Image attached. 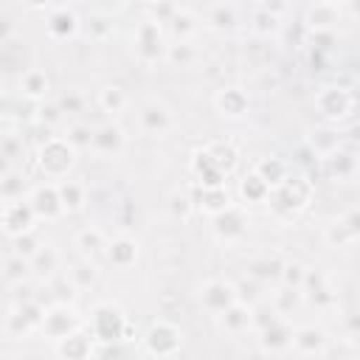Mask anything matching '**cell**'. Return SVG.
<instances>
[{
  "instance_id": "6da1fadb",
  "label": "cell",
  "mask_w": 360,
  "mask_h": 360,
  "mask_svg": "<svg viewBox=\"0 0 360 360\" xmlns=\"http://www.w3.org/2000/svg\"><path fill=\"white\" fill-rule=\"evenodd\" d=\"M239 152L231 141H211L191 158V174L197 177V186L202 188H222L225 177L236 169Z\"/></svg>"
},
{
  "instance_id": "7a4b0ae2",
  "label": "cell",
  "mask_w": 360,
  "mask_h": 360,
  "mask_svg": "<svg viewBox=\"0 0 360 360\" xmlns=\"http://www.w3.org/2000/svg\"><path fill=\"white\" fill-rule=\"evenodd\" d=\"M270 211L278 217V219H295L312 200V183L307 177H287L281 186H276L270 191Z\"/></svg>"
},
{
  "instance_id": "3957f363",
  "label": "cell",
  "mask_w": 360,
  "mask_h": 360,
  "mask_svg": "<svg viewBox=\"0 0 360 360\" xmlns=\"http://www.w3.org/2000/svg\"><path fill=\"white\" fill-rule=\"evenodd\" d=\"M87 332H90V338H96L98 343L110 346V343H118V340H124V338L129 335V321H127V315L121 312V307L104 301V304H96V307H93Z\"/></svg>"
},
{
  "instance_id": "277c9868",
  "label": "cell",
  "mask_w": 360,
  "mask_h": 360,
  "mask_svg": "<svg viewBox=\"0 0 360 360\" xmlns=\"http://www.w3.org/2000/svg\"><path fill=\"white\" fill-rule=\"evenodd\" d=\"M37 163L48 180H68L70 169L76 166V149L65 138H45L37 152Z\"/></svg>"
},
{
  "instance_id": "5b68a950",
  "label": "cell",
  "mask_w": 360,
  "mask_h": 360,
  "mask_svg": "<svg viewBox=\"0 0 360 360\" xmlns=\"http://www.w3.org/2000/svg\"><path fill=\"white\" fill-rule=\"evenodd\" d=\"M132 45H135V56L143 62V65H158L166 59V34H163V25L143 17L138 25H135V37H132Z\"/></svg>"
},
{
  "instance_id": "8992f818",
  "label": "cell",
  "mask_w": 360,
  "mask_h": 360,
  "mask_svg": "<svg viewBox=\"0 0 360 360\" xmlns=\"http://www.w3.org/2000/svg\"><path fill=\"white\" fill-rule=\"evenodd\" d=\"M315 110L326 121H346L354 110V96L340 84H326L315 93Z\"/></svg>"
},
{
  "instance_id": "52a82bcc",
  "label": "cell",
  "mask_w": 360,
  "mask_h": 360,
  "mask_svg": "<svg viewBox=\"0 0 360 360\" xmlns=\"http://www.w3.org/2000/svg\"><path fill=\"white\" fill-rule=\"evenodd\" d=\"M143 346H146V352H149L152 357L166 360V357H172V354L180 352V346H183V332H180V326H174V323H169V321H155V323L146 329V335H143Z\"/></svg>"
},
{
  "instance_id": "ba28073f",
  "label": "cell",
  "mask_w": 360,
  "mask_h": 360,
  "mask_svg": "<svg viewBox=\"0 0 360 360\" xmlns=\"http://www.w3.org/2000/svg\"><path fill=\"white\" fill-rule=\"evenodd\" d=\"M42 315H45V309H42V304H39L37 298H22V301H17L14 309L8 312V318H6V332H8L11 338H22V335L39 329Z\"/></svg>"
},
{
  "instance_id": "9c48e42d",
  "label": "cell",
  "mask_w": 360,
  "mask_h": 360,
  "mask_svg": "<svg viewBox=\"0 0 360 360\" xmlns=\"http://www.w3.org/2000/svg\"><path fill=\"white\" fill-rule=\"evenodd\" d=\"M39 329L45 332V338L62 340V338H68L70 332L82 329V318L76 315V309H73L70 304H53L51 309H45Z\"/></svg>"
},
{
  "instance_id": "30bf717a",
  "label": "cell",
  "mask_w": 360,
  "mask_h": 360,
  "mask_svg": "<svg viewBox=\"0 0 360 360\" xmlns=\"http://www.w3.org/2000/svg\"><path fill=\"white\" fill-rule=\"evenodd\" d=\"M211 228L219 242H239L248 233V211L242 205L231 202L228 208H222L219 214L211 217Z\"/></svg>"
},
{
  "instance_id": "8fae6325",
  "label": "cell",
  "mask_w": 360,
  "mask_h": 360,
  "mask_svg": "<svg viewBox=\"0 0 360 360\" xmlns=\"http://www.w3.org/2000/svg\"><path fill=\"white\" fill-rule=\"evenodd\" d=\"M239 295H236V287L225 278H208L202 287H200V304L202 309H208L211 315H222L231 304H236Z\"/></svg>"
},
{
  "instance_id": "7c38bea8",
  "label": "cell",
  "mask_w": 360,
  "mask_h": 360,
  "mask_svg": "<svg viewBox=\"0 0 360 360\" xmlns=\"http://www.w3.org/2000/svg\"><path fill=\"white\" fill-rule=\"evenodd\" d=\"M34 211L28 205V200H14V202H3L0 208V228L14 239L22 236L28 231H34Z\"/></svg>"
},
{
  "instance_id": "4fadbf2b",
  "label": "cell",
  "mask_w": 360,
  "mask_h": 360,
  "mask_svg": "<svg viewBox=\"0 0 360 360\" xmlns=\"http://www.w3.org/2000/svg\"><path fill=\"white\" fill-rule=\"evenodd\" d=\"M25 200H28V205H31V211H34L37 219H56L59 214H65V211H62V202H59L56 183H42V186H37Z\"/></svg>"
},
{
  "instance_id": "5bb4252c",
  "label": "cell",
  "mask_w": 360,
  "mask_h": 360,
  "mask_svg": "<svg viewBox=\"0 0 360 360\" xmlns=\"http://www.w3.org/2000/svg\"><path fill=\"white\" fill-rule=\"evenodd\" d=\"M290 349H295L301 357H318L326 349V332L321 326H315V323L295 326L292 338H290Z\"/></svg>"
},
{
  "instance_id": "9a60e30c",
  "label": "cell",
  "mask_w": 360,
  "mask_h": 360,
  "mask_svg": "<svg viewBox=\"0 0 360 360\" xmlns=\"http://www.w3.org/2000/svg\"><path fill=\"white\" fill-rule=\"evenodd\" d=\"M360 236V219H357V211L349 208L343 217H338L329 228H326V242L332 248H352Z\"/></svg>"
},
{
  "instance_id": "2e32d148",
  "label": "cell",
  "mask_w": 360,
  "mask_h": 360,
  "mask_svg": "<svg viewBox=\"0 0 360 360\" xmlns=\"http://www.w3.org/2000/svg\"><path fill=\"white\" fill-rule=\"evenodd\" d=\"M214 107L222 118H242L250 110V96L242 87H222L214 96Z\"/></svg>"
},
{
  "instance_id": "e0dca14e",
  "label": "cell",
  "mask_w": 360,
  "mask_h": 360,
  "mask_svg": "<svg viewBox=\"0 0 360 360\" xmlns=\"http://www.w3.org/2000/svg\"><path fill=\"white\" fill-rule=\"evenodd\" d=\"M138 127L146 135H163L172 127V112L163 101H146L138 112Z\"/></svg>"
},
{
  "instance_id": "ac0fdd59",
  "label": "cell",
  "mask_w": 360,
  "mask_h": 360,
  "mask_svg": "<svg viewBox=\"0 0 360 360\" xmlns=\"http://www.w3.org/2000/svg\"><path fill=\"white\" fill-rule=\"evenodd\" d=\"M56 354L59 360H90L93 357V338L90 332H70L68 338L56 340Z\"/></svg>"
},
{
  "instance_id": "d6986e66",
  "label": "cell",
  "mask_w": 360,
  "mask_h": 360,
  "mask_svg": "<svg viewBox=\"0 0 360 360\" xmlns=\"http://www.w3.org/2000/svg\"><path fill=\"white\" fill-rule=\"evenodd\" d=\"M124 141H127V138H124V129H121V127H115V124H101V127L93 129L90 149L98 152V155L112 158V155H118V152L124 149Z\"/></svg>"
},
{
  "instance_id": "ffe728a7",
  "label": "cell",
  "mask_w": 360,
  "mask_h": 360,
  "mask_svg": "<svg viewBox=\"0 0 360 360\" xmlns=\"http://www.w3.org/2000/svg\"><path fill=\"white\" fill-rule=\"evenodd\" d=\"M290 338H292V326L284 318L270 321L267 326L259 329V343L264 352H284L290 349Z\"/></svg>"
},
{
  "instance_id": "44dd1931",
  "label": "cell",
  "mask_w": 360,
  "mask_h": 360,
  "mask_svg": "<svg viewBox=\"0 0 360 360\" xmlns=\"http://www.w3.org/2000/svg\"><path fill=\"white\" fill-rule=\"evenodd\" d=\"M45 28H48V34L53 39H68V37H73L79 31V17L68 6H56V8H51V14L45 20Z\"/></svg>"
},
{
  "instance_id": "7402d4cb",
  "label": "cell",
  "mask_w": 360,
  "mask_h": 360,
  "mask_svg": "<svg viewBox=\"0 0 360 360\" xmlns=\"http://www.w3.org/2000/svg\"><path fill=\"white\" fill-rule=\"evenodd\" d=\"M340 3H312L304 14V22L307 28L315 34V31H332V22L340 20Z\"/></svg>"
},
{
  "instance_id": "603a6c76",
  "label": "cell",
  "mask_w": 360,
  "mask_h": 360,
  "mask_svg": "<svg viewBox=\"0 0 360 360\" xmlns=\"http://www.w3.org/2000/svg\"><path fill=\"white\" fill-rule=\"evenodd\" d=\"M104 253H107L110 264H115L118 270H127V267H132L138 262V242L129 239V236H118V239L107 242Z\"/></svg>"
},
{
  "instance_id": "cb8c5ba5",
  "label": "cell",
  "mask_w": 360,
  "mask_h": 360,
  "mask_svg": "<svg viewBox=\"0 0 360 360\" xmlns=\"http://www.w3.org/2000/svg\"><path fill=\"white\" fill-rule=\"evenodd\" d=\"M250 309H253V307H248L242 298H239L236 304H231V307L219 315L222 329H225V332H231V335H239V332L253 329V315H250Z\"/></svg>"
},
{
  "instance_id": "d4e9b609",
  "label": "cell",
  "mask_w": 360,
  "mask_h": 360,
  "mask_svg": "<svg viewBox=\"0 0 360 360\" xmlns=\"http://www.w3.org/2000/svg\"><path fill=\"white\" fill-rule=\"evenodd\" d=\"M191 202H194V208H202L205 214L214 217V214H219L222 208L231 205V197H228L225 186H222V188H202V186H194Z\"/></svg>"
},
{
  "instance_id": "484cf974",
  "label": "cell",
  "mask_w": 360,
  "mask_h": 360,
  "mask_svg": "<svg viewBox=\"0 0 360 360\" xmlns=\"http://www.w3.org/2000/svg\"><path fill=\"white\" fill-rule=\"evenodd\" d=\"M301 295H307L312 304H321V307H326V304L335 301V292H332V287L326 284V278H323L321 273H312V270H307V276H304Z\"/></svg>"
},
{
  "instance_id": "4316f807",
  "label": "cell",
  "mask_w": 360,
  "mask_h": 360,
  "mask_svg": "<svg viewBox=\"0 0 360 360\" xmlns=\"http://www.w3.org/2000/svg\"><path fill=\"white\" fill-rule=\"evenodd\" d=\"M56 191H59L62 211H68V214L82 211L84 202H87V191H84V186L76 183V180H59V183H56Z\"/></svg>"
},
{
  "instance_id": "83f0119b",
  "label": "cell",
  "mask_w": 360,
  "mask_h": 360,
  "mask_svg": "<svg viewBox=\"0 0 360 360\" xmlns=\"http://www.w3.org/2000/svg\"><path fill=\"white\" fill-rule=\"evenodd\" d=\"M253 172L267 183L270 191H273L276 186H281V183L290 177V166H287L281 158H264V160H259V166H256Z\"/></svg>"
},
{
  "instance_id": "f1b7e54d",
  "label": "cell",
  "mask_w": 360,
  "mask_h": 360,
  "mask_svg": "<svg viewBox=\"0 0 360 360\" xmlns=\"http://www.w3.org/2000/svg\"><path fill=\"white\" fill-rule=\"evenodd\" d=\"M59 250L56 248H51V245H42L31 259H28V267H31V273H37V276H42V278H51L56 270H59Z\"/></svg>"
},
{
  "instance_id": "f546056e",
  "label": "cell",
  "mask_w": 360,
  "mask_h": 360,
  "mask_svg": "<svg viewBox=\"0 0 360 360\" xmlns=\"http://www.w3.org/2000/svg\"><path fill=\"white\" fill-rule=\"evenodd\" d=\"M301 301H304L301 290H295V287H284V284H281V290H276V292H273L270 309H273L278 318H284V321H287V315H292V312L301 307Z\"/></svg>"
},
{
  "instance_id": "4dcf8cb0",
  "label": "cell",
  "mask_w": 360,
  "mask_h": 360,
  "mask_svg": "<svg viewBox=\"0 0 360 360\" xmlns=\"http://www.w3.org/2000/svg\"><path fill=\"white\" fill-rule=\"evenodd\" d=\"M309 146H312L315 155L329 158L332 152L340 149V135H338V129H332V127H318V129L309 132Z\"/></svg>"
},
{
  "instance_id": "1f68e13d",
  "label": "cell",
  "mask_w": 360,
  "mask_h": 360,
  "mask_svg": "<svg viewBox=\"0 0 360 360\" xmlns=\"http://www.w3.org/2000/svg\"><path fill=\"white\" fill-rule=\"evenodd\" d=\"M323 160H326L329 177H335V180H349V177L354 174V169H357L354 152H346V149H338V152H332V155L323 158Z\"/></svg>"
},
{
  "instance_id": "d6a6232c",
  "label": "cell",
  "mask_w": 360,
  "mask_h": 360,
  "mask_svg": "<svg viewBox=\"0 0 360 360\" xmlns=\"http://www.w3.org/2000/svg\"><path fill=\"white\" fill-rule=\"evenodd\" d=\"M48 76L42 73V70H37V68H31V70H25L22 73V79H20V90H22V98H28V101H39L45 93H48Z\"/></svg>"
},
{
  "instance_id": "836d02e7",
  "label": "cell",
  "mask_w": 360,
  "mask_h": 360,
  "mask_svg": "<svg viewBox=\"0 0 360 360\" xmlns=\"http://www.w3.org/2000/svg\"><path fill=\"white\" fill-rule=\"evenodd\" d=\"M127 104H129V98H127V90H124V87H118V84H104V87L98 90V107H101L104 112L118 115V112L127 110Z\"/></svg>"
},
{
  "instance_id": "e575fe53",
  "label": "cell",
  "mask_w": 360,
  "mask_h": 360,
  "mask_svg": "<svg viewBox=\"0 0 360 360\" xmlns=\"http://www.w3.org/2000/svg\"><path fill=\"white\" fill-rule=\"evenodd\" d=\"M76 248H79V253L84 256V259H93L96 253H101L104 248H107V236L98 231V228H82L79 233H76Z\"/></svg>"
},
{
  "instance_id": "d590c367",
  "label": "cell",
  "mask_w": 360,
  "mask_h": 360,
  "mask_svg": "<svg viewBox=\"0 0 360 360\" xmlns=\"http://www.w3.org/2000/svg\"><path fill=\"white\" fill-rule=\"evenodd\" d=\"M281 259H276V256H259V259H253L250 264H248V278H253V281H273V278H278V273H281Z\"/></svg>"
},
{
  "instance_id": "8d00e7d4",
  "label": "cell",
  "mask_w": 360,
  "mask_h": 360,
  "mask_svg": "<svg viewBox=\"0 0 360 360\" xmlns=\"http://www.w3.org/2000/svg\"><path fill=\"white\" fill-rule=\"evenodd\" d=\"M239 197H242L245 202H267L270 188H267V183H264L256 172H250V174H245V177L239 180Z\"/></svg>"
},
{
  "instance_id": "74e56055",
  "label": "cell",
  "mask_w": 360,
  "mask_h": 360,
  "mask_svg": "<svg viewBox=\"0 0 360 360\" xmlns=\"http://www.w3.org/2000/svg\"><path fill=\"white\" fill-rule=\"evenodd\" d=\"M166 25H169V31H172V37H174L177 42H188V37L197 31V17H194L188 8H180V6H177L174 17H172Z\"/></svg>"
},
{
  "instance_id": "f35d334b",
  "label": "cell",
  "mask_w": 360,
  "mask_h": 360,
  "mask_svg": "<svg viewBox=\"0 0 360 360\" xmlns=\"http://www.w3.org/2000/svg\"><path fill=\"white\" fill-rule=\"evenodd\" d=\"M96 276H98V270H96V264H93L90 259H82L79 264H73V267L68 270V281H70L76 290L90 287V284L96 281Z\"/></svg>"
},
{
  "instance_id": "ab89813d",
  "label": "cell",
  "mask_w": 360,
  "mask_h": 360,
  "mask_svg": "<svg viewBox=\"0 0 360 360\" xmlns=\"http://www.w3.org/2000/svg\"><path fill=\"white\" fill-rule=\"evenodd\" d=\"M250 28L259 34V37H270L278 31V17L273 11H267L264 6H256L253 17H250Z\"/></svg>"
},
{
  "instance_id": "60d3db41",
  "label": "cell",
  "mask_w": 360,
  "mask_h": 360,
  "mask_svg": "<svg viewBox=\"0 0 360 360\" xmlns=\"http://www.w3.org/2000/svg\"><path fill=\"white\" fill-rule=\"evenodd\" d=\"M205 17H208V22H211L214 28H231V25H236V6H231V3H217V6H211V8L205 11Z\"/></svg>"
},
{
  "instance_id": "b9f144b4",
  "label": "cell",
  "mask_w": 360,
  "mask_h": 360,
  "mask_svg": "<svg viewBox=\"0 0 360 360\" xmlns=\"http://www.w3.org/2000/svg\"><path fill=\"white\" fill-rule=\"evenodd\" d=\"M22 191H25V177L22 174L8 172L6 177H0V200H6V202L22 200Z\"/></svg>"
},
{
  "instance_id": "7bdbcfd3",
  "label": "cell",
  "mask_w": 360,
  "mask_h": 360,
  "mask_svg": "<svg viewBox=\"0 0 360 360\" xmlns=\"http://www.w3.org/2000/svg\"><path fill=\"white\" fill-rule=\"evenodd\" d=\"M194 59H197V51H194L191 42H174V45L166 48V62H172V65L186 68V65H191Z\"/></svg>"
},
{
  "instance_id": "ee69618b",
  "label": "cell",
  "mask_w": 360,
  "mask_h": 360,
  "mask_svg": "<svg viewBox=\"0 0 360 360\" xmlns=\"http://www.w3.org/2000/svg\"><path fill=\"white\" fill-rule=\"evenodd\" d=\"M11 248H14V256L31 259V256L42 248V242H39V236H37L34 231H28V233H22V236H14V239H11Z\"/></svg>"
},
{
  "instance_id": "f6af8a7d",
  "label": "cell",
  "mask_w": 360,
  "mask_h": 360,
  "mask_svg": "<svg viewBox=\"0 0 360 360\" xmlns=\"http://www.w3.org/2000/svg\"><path fill=\"white\" fill-rule=\"evenodd\" d=\"M304 276H307V267H304L301 262H284V264H281V273H278V281H281L284 287L301 290Z\"/></svg>"
},
{
  "instance_id": "bcb514c9",
  "label": "cell",
  "mask_w": 360,
  "mask_h": 360,
  "mask_svg": "<svg viewBox=\"0 0 360 360\" xmlns=\"http://www.w3.org/2000/svg\"><path fill=\"white\" fill-rule=\"evenodd\" d=\"M191 211H194L191 194H186V191H172V194H169V214H172L174 219H188Z\"/></svg>"
},
{
  "instance_id": "7dc6e473",
  "label": "cell",
  "mask_w": 360,
  "mask_h": 360,
  "mask_svg": "<svg viewBox=\"0 0 360 360\" xmlns=\"http://www.w3.org/2000/svg\"><path fill=\"white\" fill-rule=\"evenodd\" d=\"M3 276L8 281H25L31 276V267H28V259H20V256H8L6 259V267H3Z\"/></svg>"
},
{
  "instance_id": "c3c4849f",
  "label": "cell",
  "mask_w": 360,
  "mask_h": 360,
  "mask_svg": "<svg viewBox=\"0 0 360 360\" xmlns=\"http://www.w3.org/2000/svg\"><path fill=\"white\" fill-rule=\"evenodd\" d=\"M90 138H93V129L87 127V124H73V127H68V135H65V141L79 152V149H90Z\"/></svg>"
},
{
  "instance_id": "681fc988",
  "label": "cell",
  "mask_w": 360,
  "mask_h": 360,
  "mask_svg": "<svg viewBox=\"0 0 360 360\" xmlns=\"http://www.w3.org/2000/svg\"><path fill=\"white\" fill-rule=\"evenodd\" d=\"M22 152H25V143H22L20 135H6V138H0V155H3L6 160H17V158H22Z\"/></svg>"
},
{
  "instance_id": "f907efd6",
  "label": "cell",
  "mask_w": 360,
  "mask_h": 360,
  "mask_svg": "<svg viewBox=\"0 0 360 360\" xmlns=\"http://www.w3.org/2000/svg\"><path fill=\"white\" fill-rule=\"evenodd\" d=\"M51 290H56V304H68V301H73V295H76V287L68 281V276L53 278V281H51Z\"/></svg>"
},
{
  "instance_id": "816d5d0a",
  "label": "cell",
  "mask_w": 360,
  "mask_h": 360,
  "mask_svg": "<svg viewBox=\"0 0 360 360\" xmlns=\"http://www.w3.org/2000/svg\"><path fill=\"white\" fill-rule=\"evenodd\" d=\"M146 11L152 14L149 20H155V22H160V25H166V22L174 17L177 6H172V3H158V6H146Z\"/></svg>"
},
{
  "instance_id": "f5cc1de1",
  "label": "cell",
  "mask_w": 360,
  "mask_h": 360,
  "mask_svg": "<svg viewBox=\"0 0 360 360\" xmlns=\"http://www.w3.org/2000/svg\"><path fill=\"white\" fill-rule=\"evenodd\" d=\"M110 31H112V25H110L107 20H101V17H93L90 25H87V34H90L93 39H104Z\"/></svg>"
},
{
  "instance_id": "db71d44e",
  "label": "cell",
  "mask_w": 360,
  "mask_h": 360,
  "mask_svg": "<svg viewBox=\"0 0 360 360\" xmlns=\"http://www.w3.org/2000/svg\"><path fill=\"white\" fill-rule=\"evenodd\" d=\"M45 127H51V124H56L59 118H62V110L56 107V104H45V107H39V115H37Z\"/></svg>"
},
{
  "instance_id": "11a10c76",
  "label": "cell",
  "mask_w": 360,
  "mask_h": 360,
  "mask_svg": "<svg viewBox=\"0 0 360 360\" xmlns=\"http://www.w3.org/2000/svg\"><path fill=\"white\" fill-rule=\"evenodd\" d=\"M62 112H79L82 110V96L79 93H68V96H62V101L56 104Z\"/></svg>"
},
{
  "instance_id": "9f6ffc18",
  "label": "cell",
  "mask_w": 360,
  "mask_h": 360,
  "mask_svg": "<svg viewBox=\"0 0 360 360\" xmlns=\"http://www.w3.org/2000/svg\"><path fill=\"white\" fill-rule=\"evenodd\" d=\"M20 104H22L20 98H3V101H0V112H3V115H17Z\"/></svg>"
},
{
  "instance_id": "6f0895ef",
  "label": "cell",
  "mask_w": 360,
  "mask_h": 360,
  "mask_svg": "<svg viewBox=\"0 0 360 360\" xmlns=\"http://www.w3.org/2000/svg\"><path fill=\"white\" fill-rule=\"evenodd\" d=\"M8 172H14V169H11V160H6V158L0 155V177H6Z\"/></svg>"
},
{
  "instance_id": "680465c9",
  "label": "cell",
  "mask_w": 360,
  "mask_h": 360,
  "mask_svg": "<svg viewBox=\"0 0 360 360\" xmlns=\"http://www.w3.org/2000/svg\"><path fill=\"white\" fill-rule=\"evenodd\" d=\"M8 31H11V25H8L6 20H0V39H3V37H8Z\"/></svg>"
},
{
  "instance_id": "91938a15",
  "label": "cell",
  "mask_w": 360,
  "mask_h": 360,
  "mask_svg": "<svg viewBox=\"0 0 360 360\" xmlns=\"http://www.w3.org/2000/svg\"><path fill=\"white\" fill-rule=\"evenodd\" d=\"M0 360H14V357H0Z\"/></svg>"
}]
</instances>
